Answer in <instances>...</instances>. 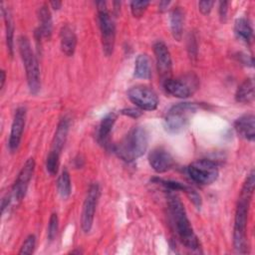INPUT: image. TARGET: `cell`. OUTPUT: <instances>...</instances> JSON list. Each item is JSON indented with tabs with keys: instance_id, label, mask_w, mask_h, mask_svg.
Listing matches in <instances>:
<instances>
[{
	"instance_id": "cell-1",
	"label": "cell",
	"mask_w": 255,
	"mask_h": 255,
	"mask_svg": "<svg viewBox=\"0 0 255 255\" xmlns=\"http://www.w3.org/2000/svg\"><path fill=\"white\" fill-rule=\"evenodd\" d=\"M255 186V172L252 169L247 175L245 182L240 191L238 198L235 218H234V228H233V244L234 248L239 253H247L248 241H247V220L249 207Z\"/></svg>"
},
{
	"instance_id": "cell-2",
	"label": "cell",
	"mask_w": 255,
	"mask_h": 255,
	"mask_svg": "<svg viewBox=\"0 0 255 255\" xmlns=\"http://www.w3.org/2000/svg\"><path fill=\"white\" fill-rule=\"evenodd\" d=\"M167 204L177 235L182 244L190 250H198L200 248V242L193 231V228L187 218L184 205L179 197L175 193L169 192Z\"/></svg>"
},
{
	"instance_id": "cell-3",
	"label": "cell",
	"mask_w": 255,
	"mask_h": 255,
	"mask_svg": "<svg viewBox=\"0 0 255 255\" xmlns=\"http://www.w3.org/2000/svg\"><path fill=\"white\" fill-rule=\"evenodd\" d=\"M148 146V132L142 127L131 128L114 147L115 153L123 160L131 162L140 157Z\"/></svg>"
},
{
	"instance_id": "cell-4",
	"label": "cell",
	"mask_w": 255,
	"mask_h": 255,
	"mask_svg": "<svg viewBox=\"0 0 255 255\" xmlns=\"http://www.w3.org/2000/svg\"><path fill=\"white\" fill-rule=\"evenodd\" d=\"M18 48L23 61L27 84L31 94L36 95L41 89V80H40V69L36 55L32 49L31 43L26 36H20L18 39Z\"/></svg>"
},
{
	"instance_id": "cell-5",
	"label": "cell",
	"mask_w": 255,
	"mask_h": 255,
	"mask_svg": "<svg viewBox=\"0 0 255 255\" xmlns=\"http://www.w3.org/2000/svg\"><path fill=\"white\" fill-rule=\"evenodd\" d=\"M198 106L193 103H179L172 106L165 115L164 128L170 133L182 131L196 113Z\"/></svg>"
},
{
	"instance_id": "cell-6",
	"label": "cell",
	"mask_w": 255,
	"mask_h": 255,
	"mask_svg": "<svg viewBox=\"0 0 255 255\" xmlns=\"http://www.w3.org/2000/svg\"><path fill=\"white\" fill-rule=\"evenodd\" d=\"M98 5V20L102 36L103 51L106 56H111L116 41V24L115 20L108 10L105 2H99Z\"/></svg>"
},
{
	"instance_id": "cell-7",
	"label": "cell",
	"mask_w": 255,
	"mask_h": 255,
	"mask_svg": "<svg viewBox=\"0 0 255 255\" xmlns=\"http://www.w3.org/2000/svg\"><path fill=\"white\" fill-rule=\"evenodd\" d=\"M165 92L175 98L185 99L190 97L199 87V79L196 75L189 73L177 78H168L162 81Z\"/></svg>"
},
{
	"instance_id": "cell-8",
	"label": "cell",
	"mask_w": 255,
	"mask_h": 255,
	"mask_svg": "<svg viewBox=\"0 0 255 255\" xmlns=\"http://www.w3.org/2000/svg\"><path fill=\"white\" fill-rule=\"evenodd\" d=\"M190 178L199 184L207 185L214 182L218 177L217 164L210 159H198L190 163L187 167Z\"/></svg>"
},
{
	"instance_id": "cell-9",
	"label": "cell",
	"mask_w": 255,
	"mask_h": 255,
	"mask_svg": "<svg viewBox=\"0 0 255 255\" xmlns=\"http://www.w3.org/2000/svg\"><path fill=\"white\" fill-rule=\"evenodd\" d=\"M128 97L141 111H153L158 106L156 93L146 86H135L128 90Z\"/></svg>"
},
{
	"instance_id": "cell-10",
	"label": "cell",
	"mask_w": 255,
	"mask_h": 255,
	"mask_svg": "<svg viewBox=\"0 0 255 255\" xmlns=\"http://www.w3.org/2000/svg\"><path fill=\"white\" fill-rule=\"evenodd\" d=\"M99 197H100V186L98 183L95 182L91 184L88 189L87 196H86V199L83 205V210H82L81 226L85 233L90 232L92 229Z\"/></svg>"
},
{
	"instance_id": "cell-11",
	"label": "cell",
	"mask_w": 255,
	"mask_h": 255,
	"mask_svg": "<svg viewBox=\"0 0 255 255\" xmlns=\"http://www.w3.org/2000/svg\"><path fill=\"white\" fill-rule=\"evenodd\" d=\"M34 170H35V159L33 157H30L26 160L21 170L19 171L18 176L12 187V195L16 200L21 201L24 198L29 182L33 176Z\"/></svg>"
},
{
	"instance_id": "cell-12",
	"label": "cell",
	"mask_w": 255,
	"mask_h": 255,
	"mask_svg": "<svg viewBox=\"0 0 255 255\" xmlns=\"http://www.w3.org/2000/svg\"><path fill=\"white\" fill-rule=\"evenodd\" d=\"M153 53L156 60L158 74L160 75L162 81L170 78L172 62L166 44L162 41H156L153 44Z\"/></svg>"
},
{
	"instance_id": "cell-13",
	"label": "cell",
	"mask_w": 255,
	"mask_h": 255,
	"mask_svg": "<svg viewBox=\"0 0 255 255\" xmlns=\"http://www.w3.org/2000/svg\"><path fill=\"white\" fill-rule=\"evenodd\" d=\"M25 122H26V109L24 107H19L14 114L9 141H8V146L11 152H15L20 145V141H21L24 127H25Z\"/></svg>"
},
{
	"instance_id": "cell-14",
	"label": "cell",
	"mask_w": 255,
	"mask_h": 255,
	"mask_svg": "<svg viewBox=\"0 0 255 255\" xmlns=\"http://www.w3.org/2000/svg\"><path fill=\"white\" fill-rule=\"evenodd\" d=\"M148 162L157 173L168 171L174 165V159L169 151L163 147H155L148 154Z\"/></svg>"
},
{
	"instance_id": "cell-15",
	"label": "cell",
	"mask_w": 255,
	"mask_h": 255,
	"mask_svg": "<svg viewBox=\"0 0 255 255\" xmlns=\"http://www.w3.org/2000/svg\"><path fill=\"white\" fill-rule=\"evenodd\" d=\"M234 128L237 133L250 141L255 138V117L253 114L243 115L234 122Z\"/></svg>"
},
{
	"instance_id": "cell-16",
	"label": "cell",
	"mask_w": 255,
	"mask_h": 255,
	"mask_svg": "<svg viewBox=\"0 0 255 255\" xmlns=\"http://www.w3.org/2000/svg\"><path fill=\"white\" fill-rule=\"evenodd\" d=\"M69 127H70V120L67 117H64L63 119L60 120V122L57 126V128H56L55 134H54V138L52 141V147H51L50 151H53V152L61 155V152H62L65 142L67 140Z\"/></svg>"
},
{
	"instance_id": "cell-17",
	"label": "cell",
	"mask_w": 255,
	"mask_h": 255,
	"mask_svg": "<svg viewBox=\"0 0 255 255\" xmlns=\"http://www.w3.org/2000/svg\"><path fill=\"white\" fill-rule=\"evenodd\" d=\"M60 44H61V50L63 53L70 57L73 56L76 50L77 45V36L74 31V29L66 24L61 28L60 31Z\"/></svg>"
},
{
	"instance_id": "cell-18",
	"label": "cell",
	"mask_w": 255,
	"mask_h": 255,
	"mask_svg": "<svg viewBox=\"0 0 255 255\" xmlns=\"http://www.w3.org/2000/svg\"><path fill=\"white\" fill-rule=\"evenodd\" d=\"M38 19L40 23V26L38 28L40 34L42 35V37L46 39H50L52 36L53 25H52L51 12L47 4H43L38 8Z\"/></svg>"
},
{
	"instance_id": "cell-19",
	"label": "cell",
	"mask_w": 255,
	"mask_h": 255,
	"mask_svg": "<svg viewBox=\"0 0 255 255\" xmlns=\"http://www.w3.org/2000/svg\"><path fill=\"white\" fill-rule=\"evenodd\" d=\"M184 12L181 7H175L170 13V30L172 37L176 41H180L183 32Z\"/></svg>"
},
{
	"instance_id": "cell-20",
	"label": "cell",
	"mask_w": 255,
	"mask_h": 255,
	"mask_svg": "<svg viewBox=\"0 0 255 255\" xmlns=\"http://www.w3.org/2000/svg\"><path fill=\"white\" fill-rule=\"evenodd\" d=\"M235 100L238 103L249 104L254 100V81L251 78L245 79L237 88Z\"/></svg>"
},
{
	"instance_id": "cell-21",
	"label": "cell",
	"mask_w": 255,
	"mask_h": 255,
	"mask_svg": "<svg viewBox=\"0 0 255 255\" xmlns=\"http://www.w3.org/2000/svg\"><path fill=\"white\" fill-rule=\"evenodd\" d=\"M133 75L138 79L148 80L151 77L150 60L146 54H140L136 57L134 62Z\"/></svg>"
},
{
	"instance_id": "cell-22",
	"label": "cell",
	"mask_w": 255,
	"mask_h": 255,
	"mask_svg": "<svg viewBox=\"0 0 255 255\" xmlns=\"http://www.w3.org/2000/svg\"><path fill=\"white\" fill-rule=\"evenodd\" d=\"M2 14L4 17V22H5V31H6V44H7V49L10 54V56H13L14 53V25H13V20L11 13L8 8H4L2 4Z\"/></svg>"
},
{
	"instance_id": "cell-23",
	"label": "cell",
	"mask_w": 255,
	"mask_h": 255,
	"mask_svg": "<svg viewBox=\"0 0 255 255\" xmlns=\"http://www.w3.org/2000/svg\"><path fill=\"white\" fill-rule=\"evenodd\" d=\"M234 32L242 41L249 43L253 37V29L250 22L245 18H238L234 24Z\"/></svg>"
},
{
	"instance_id": "cell-24",
	"label": "cell",
	"mask_w": 255,
	"mask_h": 255,
	"mask_svg": "<svg viewBox=\"0 0 255 255\" xmlns=\"http://www.w3.org/2000/svg\"><path fill=\"white\" fill-rule=\"evenodd\" d=\"M117 121V115L114 112H111L107 114L101 121L100 127H99V138L102 142H105L108 138L109 134L111 133L113 127Z\"/></svg>"
},
{
	"instance_id": "cell-25",
	"label": "cell",
	"mask_w": 255,
	"mask_h": 255,
	"mask_svg": "<svg viewBox=\"0 0 255 255\" xmlns=\"http://www.w3.org/2000/svg\"><path fill=\"white\" fill-rule=\"evenodd\" d=\"M57 188L60 193V195L63 198H68L71 194L72 190V184H71V178L70 173L67 168H64L58 177L57 180Z\"/></svg>"
},
{
	"instance_id": "cell-26",
	"label": "cell",
	"mask_w": 255,
	"mask_h": 255,
	"mask_svg": "<svg viewBox=\"0 0 255 255\" xmlns=\"http://www.w3.org/2000/svg\"><path fill=\"white\" fill-rule=\"evenodd\" d=\"M59 164H60V154L50 151L47 156V160H46L47 171L51 175H55L58 172Z\"/></svg>"
},
{
	"instance_id": "cell-27",
	"label": "cell",
	"mask_w": 255,
	"mask_h": 255,
	"mask_svg": "<svg viewBox=\"0 0 255 255\" xmlns=\"http://www.w3.org/2000/svg\"><path fill=\"white\" fill-rule=\"evenodd\" d=\"M58 228H59V219H58V215L56 213H53L50 216L49 219V225H48V239L50 241H53L57 235L58 232Z\"/></svg>"
},
{
	"instance_id": "cell-28",
	"label": "cell",
	"mask_w": 255,
	"mask_h": 255,
	"mask_svg": "<svg viewBox=\"0 0 255 255\" xmlns=\"http://www.w3.org/2000/svg\"><path fill=\"white\" fill-rule=\"evenodd\" d=\"M149 5L148 1H131L130 2V10L134 17L138 18L143 15L147 6Z\"/></svg>"
},
{
	"instance_id": "cell-29",
	"label": "cell",
	"mask_w": 255,
	"mask_h": 255,
	"mask_svg": "<svg viewBox=\"0 0 255 255\" xmlns=\"http://www.w3.org/2000/svg\"><path fill=\"white\" fill-rule=\"evenodd\" d=\"M36 245V237L33 234H30L25 241L23 242L19 254H32L34 252Z\"/></svg>"
},
{
	"instance_id": "cell-30",
	"label": "cell",
	"mask_w": 255,
	"mask_h": 255,
	"mask_svg": "<svg viewBox=\"0 0 255 255\" xmlns=\"http://www.w3.org/2000/svg\"><path fill=\"white\" fill-rule=\"evenodd\" d=\"M214 5L213 1H200L198 2V9L203 15L209 14Z\"/></svg>"
},
{
	"instance_id": "cell-31",
	"label": "cell",
	"mask_w": 255,
	"mask_h": 255,
	"mask_svg": "<svg viewBox=\"0 0 255 255\" xmlns=\"http://www.w3.org/2000/svg\"><path fill=\"white\" fill-rule=\"evenodd\" d=\"M122 114H123V115H126V116H128V117L136 119V118H138V117L141 116L142 112H141V110L138 109V108H127V109L122 110Z\"/></svg>"
},
{
	"instance_id": "cell-32",
	"label": "cell",
	"mask_w": 255,
	"mask_h": 255,
	"mask_svg": "<svg viewBox=\"0 0 255 255\" xmlns=\"http://www.w3.org/2000/svg\"><path fill=\"white\" fill-rule=\"evenodd\" d=\"M228 2L226 1H221L219 3V17L221 19V21H225L226 19V15H227V11H228Z\"/></svg>"
},
{
	"instance_id": "cell-33",
	"label": "cell",
	"mask_w": 255,
	"mask_h": 255,
	"mask_svg": "<svg viewBox=\"0 0 255 255\" xmlns=\"http://www.w3.org/2000/svg\"><path fill=\"white\" fill-rule=\"evenodd\" d=\"M10 201H11V196L10 195H6L5 197L2 198V201H1V212L2 213L4 212V209L10 204Z\"/></svg>"
},
{
	"instance_id": "cell-34",
	"label": "cell",
	"mask_w": 255,
	"mask_h": 255,
	"mask_svg": "<svg viewBox=\"0 0 255 255\" xmlns=\"http://www.w3.org/2000/svg\"><path fill=\"white\" fill-rule=\"evenodd\" d=\"M50 5L52 6V8H53V9L58 10V9H60V8H61V6H62V2H61V1H51V2H50Z\"/></svg>"
},
{
	"instance_id": "cell-35",
	"label": "cell",
	"mask_w": 255,
	"mask_h": 255,
	"mask_svg": "<svg viewBox=\"0 0 255 255\" xmlns=\"http://www.w3.org/2000/svg\"><path fill=\"white\" fill-rule=\"evenodd\" d=\"M5 80H6V74H5V71L2 70L1 71V90H3V88H4Z\"/></svg>"
}]
</instances>
